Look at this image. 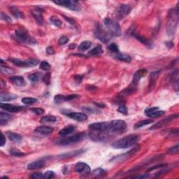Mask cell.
Masks as SVG:
<instances>
[{"label":"cell","instance_id":"obj_1","mask_svg":"<svg viewBox=\"0 0 179 179\" xmlns=\"http://www.w3.org/2000/svg\"><path fill=\"white\" fill-rule=\"evenodd\" d=\"M139 139V136L131 134V135L126 136L125 137L116 141L111 144L113 148L116 149H124V148H128L137 144Z\"/></svg>","mask_w":179,"mask_h":179},{"label":"cell","instance_id":"obj_2","mask_svg":"<svg viewBox=\"0 0 179 179\" xmlns=\"http://www.w3.org/2000/svg\"><path fill=\"white\" fill-rule=\"evenodd\" d=\"M178 23V9H172L169 11L166 23V32L170 36L174 34Z\"/></svg>","mask_w":179,"mask_h":179},{"label":"cell","instance_id":"obj_3","mask_svg":"<svg viewBox=\"0 0 179 179\" xmlns=\"http://www.w3.org/2000/svg\"><path fill=\"white\" fill-rule=\"evenodd\" d=\"M147 73V70L144 69H142L139 70L137 72L135 73V74L134 75V77H133L132 82L131 83L130 85L127 88L125 89L122 92L121 94L122 95H129V94H131L134 92V90L137 89V87L138 85L139 81L141 80L143 76H144Z\"/></svg>","mask_w":179,"mask_h":179},{"label":"cell","instance_id":"obj_4","mask_svg":"<svg viewBox=\"0 0 179 179\" xmlns=\"http://www.w3.org/2000/svg\"><path fill=\"white\" fill-rule=\"evenodd\" d=\"M104 23L106 27L107 31L112 36H118L121 34V29L120 25L114 20L107 18L104 19Z\"/></svg>","mask_w":179,"mask_h":179},{"label":"cell","instance_id":"obj_5","mask_svg":"<svg viewBox=\"0 0 179 179\" xmlns=\"http://www.w3.org/2000/svg\"><path fill=\"white\" fill-rule=\"evenodd\" d=\"M89 129L91 131H97V132L104 133L108 134H112L111 133V122H94L89 125Z\"/></svg>","mask_w":179,"mask_h":179},{"label":"cell","instance_id":"obj_6","mask_svg":"<svg viewBox=\"0 0 179 179\" xmlns=\"http://www.w3.org/2000/svg\"><path fill=\"white\" fill-rule=\"evenodd\" d=\"M16 34L17 39L21 42L26 43L28 44H36V41L34 39L29 35L27 30H24V28H20L16 30Z\"/></svg>","mask_w":179,"mask_h":179},{"label":"cell","instance_id":"obj_7","mask_svg":"<svg viewBox=\"0 0 179 179\" xmlns=\"http://www.w3.org/2000/svg\"><path fill=\"white\" fill-rule=\"evenodd\" d=\"M85 134L84 132H81L79 134H76L75 135L71 136V137H66V138L62 139L59 141L58 143L62 146H67V145L73 144V143H78L83 141V139L85 138Z\"/></svg>","mask_w":179,"mask_h":179},{"label":"cell","instance_id":"obj_8","mask_svg":"<svg viewBox=\"0 0 179 179\" xmlns=\"http://www.w3.org/2000/svg\"><path fill=\"white\" fill-rule=\"evenodd\" d=\"M94 35L97 39H99L103 43H108V41L111 40V36L109 32L103 28L100 24H98L96 27L95 30H94Z\"/></svg>","mask_w":179,"mask_h":179},{"label":"cell","instance_id":"obj_9","mask_svg":"<svg viewBox=\"0 0 179 179\" xmlns=\"http://www.w3.org/2000/svg\"><path fill=\"white\" fill-rule=\"evenodd\" d=\"M9 60L11 61L13 64H14L15 65L21 67H31L37 65L39 63V61L35 59L20 60V59H16V58H9Z\"/></svg>","mask_w":179,"mask_h":179},{"label":"cell","instance_id":"obj_10","mask_svg":"<svg viewBox=\"0 0 179 179\" xmlns=\"http://www.w3.org/2000/svg\"><path fill=\"white\" fill-rule=\"evenodd\" d=\"M53 3L57 5L64 7L65 8L69 9L75 11H79L81 10V7L76 1H69V0H56L53 1Z\"/></svg>","mask_w":179,"mask_h":179},{"label":"cell","instance_id":"obj_11","mask_svg":"<svg viewBox=\"0 0 179 179\" xmlns=\"http://www.w3.org/2000/svg\"><path fill=\"white\" fill-rule=\"evenodd\" d=\"M111 125L112 134H120L124 132L127 129V124L124 120H113L111 122Z\"/></svg>","mask_w":179,"mask_h":179},{"label":"cell","instance_id":"obj_12","mask_svg":"<svg viewBox=\"0 0 179 179\" xmlns=\"http://www.w3.org/2000/svg\"><path fill=\"white\" fill-rule=\"evenodd\" d=\"M178 117V114L171 115V116H168V117L164 118L163 120L157 122V123L155 124V125H153V126L151 127V128H150V129H158V128L162 127L164 126V125H165L166 124L169 123V122L172 121L174 119L177 118Z\"/></svg>","mask_w":179,"mask_h":179},{"label":"cell","instance_id":"obj_13","mask_svg":"<svg viewBox=\"0 0 179 179\" xmlns=\"http://www.w3.org/2000/svg\"><path fill=\"white\" fill-rule=\"evenodd\" d=\"M131 7L128 4H121L118 9L117 16L119 19H122L131 12Z\"/></svg>","mask_w":179,"mask_h":179},{"label":"cell","instance_id":"obj_14","mask_svg":"<svg viewBox=\"0 0 179 179\" xmlns=\"http://www.w3.org/2000/svg\"><path fill=\"white\" fill-rule=\"evenodd\" d=\"M79 97L78 94H69V95H62V94H57L54 97V100L55 103L61 104L65 102L73 100L76 98Z\"/></svg>","mask_w":179,"mask_h":179},{"label":"cell","instance_id":"obj_15","mask_svg":"<svg viewBox=\"0 0 179 179\" xmlns=\"http://www.w3.org/2000/svg\"><path fill=\"white\" fill-rule=\"evenodd\" d=\"M75 171L81 174H87L90 172V167L85 162H79L75 166Z\"/></svg>","mask_w":179,"mask_h":179},{"label":"cell","instance_id":"obj_16","mask_svg":"<svg viewBox=\"0 0 179 179\" xmlns=\"http://www.w3.org/2000/svg\"><path fill=\"white\" fill-rule=\"evenodd\" d=\"M67 116L69 117L70 118L73 119V120H76V121L79 122H83L88 119V116L85 114L83 113H76V112H70L67 114Z\"/></svg>","mask_w":179,"mask_h":179},{"label":"cell","instance_id":"obj_17","mask_svg":"<svg viewBox=\"0 0 179 179\" xmlns=\"http://www.w3.org/2000/svg\"><path fill=\"white\" fill-rule=\"evenodd\" d=\"M1 108L5 111H9L11 113L19 112L23 109V107L20 106H14V105L9 104L1 103Z\"/></svg>","mask_w":179,"mask_h":179},{"label":"cell","instance_id":"obj_18","mask_svg":"<svg viewBox=\"0 0 179 179\" xmlns=\"http://www.w3.org/2000/svg\"><path fill=\"white\" fill-rule=\"evenodd\" d=\"M42 13L43 10H41V9H35L33 11H32V14L34 19L36 20V21L37 22L38 24H43L44 22V19H43L42 17Z\"/></svg>","mask_w":179,"mask_h":179},{"label":"cell","instance_id":"obj_19","mask_svg":"<svg viewBox=\"0 0 179 179\" xmlns=\"http://www.w3.org/2000/svg\"><path fill=\"white\" fill-rule=\"evenodd\" d=\"M35 131L41 134V135L48 136L49 134H52V132L53 131V129L48 126H39L35 129Z\"/></svg>","mask_w":179,"mask_h":179},{"label":"cell","instance_id":"obj_20","mask_svg":"<svg viewBox=\"0 0 179 179\" xmlns=\"http://www.w3.org/2000/svg\"><path fill=\"white\" fill-rule=\"evenodd\" d=\"M159 74H160V71H153V72L151 73V76H150L149 85H148V90H149V91H151V90H153L154 88H155L156 81H157Z\"/></svg>","mask_w":179,"mask_h":179},{"label":"cell","instance_id":"obj_21","mask_svg":"<svg viewBox=\"0 0 179 179\" xmlns=\"http://www.w3.org/2000/svg\"><path fill=\"white\" fill-rule=\"evenodd\" d=\"M9 81L13 83L15 85L18 87L24 86L26 84L25 81L22 76H12L9 79Z\"/></svg>","mask_w":179,"mask_h":179},{"label":"cell","instance_id":"obj_22","mask_svg":"<svg viewBox=\"0 0 179 179\" xmlns=\"http://www.w3.org/2000/svg\"><path fill=\"white\" fill-rule=\"evenodd\" d=\"M45 165V162L43 160H37V161H34L33 162H31L27 165V169L30 170H33V169H41L44 167Z\"/></svg>","mask_w":179,"mask_h":179},{"label":"cell","instance_id":"obj_23","mask_svg":"<svg viewBox=\"0 0 179 179\" xmlns=\"http://www.w3.org/2000/svg\"><path fill=\"white\" fill-rule=\"evenodd\" d=\"M74 130H75L74 126H73V125H69V126L65 127H64L63 129H61V130L59 131V134L61 136H64V137H65V136H67V135H69V134H71L73 131H74Z\"/></svg>","mask_w":179,"mask_h":179},{"label":"cell","instance_id":"obj_24","mask_svg":"<svg viewBox=\"0 0 179 179\" xmlns=\"http://www.w3.org/2000/svg\"><path fill=\"white\" fill-rule=\"evenodd\" d=\"M7 134H8L9 139L14 143H20L22 141V138L20 134L14 132H8Z\"/></svg>","mask_w":179,"mask_h":179},{"label":"cell","instance_id":"obj_25","mask_svg":"<svg viewBox=\"0 0 179 179\" xmlns=\"http://www.w3.org/2000/svg\"><path fill=\"white\" fill-rule=\"evenodd\" d=\"M9 10H10L11 13L13 15L17 18H23L24 15L18 9V8L14 7V6H11L9 7Z\"/></svg>","mask_w":179,"mask_h":179},{"label":"cell","instance_id":"obj_26","mask_svg":"<svg viewBox=\"0 0 179 179\" xmlns=\"http://www.w3.org/2000/svg\"><path fill=\"white\" fill-rule=\"evenodd\" d=\"M134 36H135L136 39H137V40L140 41V42H141L142 44H144V45L146 46L147 47H148V48H151V47H152V45H153L152 41H149L148 39H146L145 37H143V36H140V35L137 34H134Z\"/></svg>","mask_w":179,"mask_h":179},{"label":"cell","instance_id":"obj_27","mask_svg":"<svg viewBox=\"0 0 179 179\" xmlns=\"http://www.w3.org/2000/svg\"><path fill=\"white\" fill-rule=\"evenodd\" d=\"M12 116H11L10 114H7V113L4 112V111H1V114H0V123H1V125H6L8 122V120L11 119Z\"/></svg>","mask_w":179,"mask_h":179},{"label":"cell","instance_id":"obj_28","mask_svg":"<svg viewBox=\"0 0 179 179\" xmlns=\"http://www.w3.org/2000/svg\"><path fill=\"white\" fill-rule=\"evenodd\" d=\"M103 53V48L100 45H98L97 46H96L95 48H94L93 49H92L91 50H90L88 52V55H99L102 54Z\"/></svg>","mask_w":179,"mask_h":179},{"label":"cell","instance_id":"obj_29","mask_svg":"<svg viewBox=\"0 0 179 179\" xmlns=\"http://www.w3.org/2000/svg\"><path fill=\"white\" fill-rule=\"evenodd\" d=\"M116 58L118 59V60L125 62H130L131 60V58L129 55L122 54V53H118L116 55Z\"/></svg>","mask_w":179,"mask_h":179},{"label":"cell","instance_id":"obj_30","mask_svg":"<svg viewBox=\"0 0 179 179\" xmlns=\"http://www.w3.org/2000/svg\"><path fill=\"white\" fill-rule=\"evenodd\" d=\"M17 97L14 94H6V93H1V95H0V99H1V102H9V101L13 100V99H16Z\"/></svg>","mask_w":179,"mask_h":179},{"label":"cell","instance_id":"obj_31","mask_svg":"<svg viewBox=\"0 0 179 179\" xmlns=\"http://www.w3.org/2000/svg\"><path fill=\"white\" fill-rule=\"evenodd\" d=\"M91 44H92V43L89 41H83L81 44L79 45V50H81V51H85V50H88V49H89L90 48Z\"/></svg>","mask_w":179,"mask_h":179},{"label":"cell","instance_id":"obj_32","mask_svg":"<svg viewBox=\"0 0 179 179\" xmlns=\"http://www.w3.org/2000/svg\"><path fill=\"white\" fill-rule=\"evenodd\" d=\"M153 121L152 120H143L140 122H138L137 123H136V125H134V127L135 128V129H138V128L146 126V125H150V124L153 123Z\"/></svg>","mask_w":179,"mask_h":179},{"label":"cell","instance_id":"obj_33","mask_svg":"<svg viewBox=\"0 0 179 179\" xmlns=\"http://www.w3.org/2000/svg\"><path fill=\"white\" fill-rule=\"evenodd\" d=\"M57 121V118L55 116H46L41 118V122L46 123V122H55Z\"/></svg>","mask_w":179,"mask_h":179},{"label":"cell","instance_id":"obj_34","mask_svg":"<svg viewBox=\"0 0 179 179\" xmlns=\"http://www.w3.org/2000/svg\"><path fill=\"white\" fill-rule=\"evenodd\" d=\"M37 102V99L32 97H24L22 99V102L24 104L31 105Z\"/></svg>","mask_w":179,"mask_h":179},{"label":"cell","instance_id":"obj_35","mask_svg":"<svg viewBox=\"0 0 179 179\" xmlns=\"http://www.w3.org/2000/svg\"><path fill=\"white\" fill-rule=\"evenodd\" d=\"M1 73L7 75L13 74L15 73V70L9 67H3V66H1Z\"/></svg>","mask_w":179,"mask_h":179},{"label":"cell","instance_id":"obj_36","mask_svg":"<svg viewBox=\"0 0 179 179\" xmlns=\"http://www.w3.org/2000/svg\"><path fill=\"white\" fill-rule=\"evenodd\" d=\"M164 114V111H160V110H157V111H153V112L151 113V114L146 115L147 116H148L149 118H157L160 117V116H162Z\"/></svg>","mask_w":179,"mask_h":179},{"label":"cell","instance_id":"obj_37","mask_svg":"<svg viewBox=\"0 0 179 179\" xmlns=\"http://www.w3.org/2000/svg\"><path fill=\"white\" fill-rule=\"evenodd\" d=\"M50 21L52 24H54L56 27H61V25H62V22H61L60 20L55 16H52L50 18Z\"/></svg>","mask_w":179,"mask_h":179},{"label":"cell","instance_id":"obj_38","mask_svg":"<svg viewBox=\"0 0 179 179\" xmlns=\"http://www.w3.org/2000/svg\"><path fill=\"white\" fill-rule=\"evenodd\" d=\"M179 151V146L178 144L176 145V146H172L171 148L168 149L167 153L168 154H170V155H176V154L178 153Z\"/></svg>","mask_w":179,"mask_h":179},{"label":"cell","instance_id":"obj_39","mask_svg":"<svg viewBox=\"0 0 179 179\" xmlns=\"http://www.w3.org/2000/svg\"><path fill=\"white\" fill-rule=\"evenodd\" d=\"M41 76V73H33V74H31L29 76V79H30V81H32V83L37 82L39 81V78Z\"/></svg>","mask_w":179,"mask_h":179},{"label":"cell","instance_id":"obj_40","mask_svg":"<svg viewBox=\"0 0 179 179\" xmlns=\"http://www.w3.org/2000/svg\"><path fill=\"white\" fill-rule=\"evenodd\" d=\"M42 80H43V81L45 83V84H46L47 85H50V80H51V73H50V72L46 73V74L43 76Z\"/></svg>","mask_w":179,"mask_h":179},{"label":"cell","instance_id":"obj_41","mask_svg":"<svg viewBox=\"0 0 179 179\" xmlns=\"http://www.w3.org/2000/svg\"><path fill=\"white\" fill-rule=\"evenodd\" d=\"M105 173H106V171L104 170L103 169H102V168H97V169H94L93 171L92 174L95 176H100L104 175Z\"/></svg>","mask_w":179,"mask_h":179},{"label":"cell","instance_id":"obj_42","mask_svg":"<svg viewBox=\"0 0 179 179\" xmlns=\"http://www.w3.org/2000/svg\"><path fill=\"white\" fill-rule=\"evenodd\" d=\"M40 68L41 69L44 70V71H49V70L51 69L50 65L48 63V62L46 61H43L41 62L40 64Z\"/></svg>","mask_w":179,"mask_h":179},{"label":"cell","instance_id":"obj_43","mask_svg":"<svg viewBox=\"0 0 179 179\" xmlns=\"http://www.w3.org/2000/svg\"><path fill=\"white\" fill-rule=\"evenodd\" d=\"M10 153L11 155H14V156H17V157H22V156L25 155V154L23 153L20 152V151L16 149H12L10 151Z\"/></svg>","mask_w":179,"mask_h":179},{"label":"cell","instance_id":"obj_44","mask_svg":"<svg viewBox=\"0 0 179 179\" xmlns=\"http://www.w3.org/2000/svg\"><path fill=\"white\" fill-rule=\"evenodd\" d=\"M108 49L113 53H118L119 51L118 46L115 43H112V44H110L109 46H108Z\"/></svg>","mask_w":179,"mask_h":179},{"label":"cell","instance_id":"obj_45","mask_svg":"<svg viewBox=\"0 0 179 179\" xmlns=\"http://www.w3.org/2000/svg\"><path fill=\"white\" fill-rule=\"evenodd\" d=\"M118 111L124 115L127 114V108L125 106V104H121L120 105L119 108H118Z\"/></svg>","mask_w":179,"mask_h":179},{"label":"cell","instance_id":"obj_46","mask_svg":"<svg viewBox=\"0 0 179 179\" xmlns=\"http://www.w3.org/2000/svg\"><path fill=\"white\" fill-rule=\"evenodd\" d=\"M68 41H69L68 37H67L66 36H62V37L59 38V41H58V44H59V45H60V46L65 45V44H67Z\"/></svg>","mask_w":179,"mask_h":179},{"label":"cell","instance_id":"obj_47","mask_svg":"<svg viewBox=\"0 0 179 179\" xmlns=\"http://www.w3.org/2000/svg\"><path fill=\"white\" fill-rule=\"evenodd\" d=\"M166 166H167V164H160L155 165V166H152V167L149 168V169H148V171H153V170H155V169H161V168L165 167Z\"/></svg>","mask_w":179,"mask_h":179},{"label":"cell","instance_id":"obj_48","mask_svg":"<svg viewBox=\"0 0 179 179\" xmlns=\"http://www.w3.org/2000/svg\"><path fill=\"white\" fill-rule=\"evenodd\" d=\"M171 80L173 81L174 83H175L176 85L178 86V71H176V72L174 73L173 74L172 78H171Z\"/></svg>","mask_w":179,"mask_h":179},{"label":"cell","instance_id":"obj_49","mask_svg":"<svg viewBox=\"0 0 179 179\" xmlns=\"http://www.w3.org/2000/svg\"><path fill=\"white\" fill-rule=\"evenodd\" d=\"M54 177V172L52 171H48L44 174V178L50 179Z\"/></svg>","mask_w":179,"mask_h":179},{"label":"cell","instance_id":"obj_50","mask_svg":"<svg viewBox=\"0 0 179 179\" xmlns=\"http://www.w3.org/2000/svg\"><path fill=\"white\" fill-rule=\"evenodd\" d=\"M30 110H31L33 113H34V114L37 115H41L44 113V110L40 108H32Z\"/></svg>","mask_w":179,"mask_h":179},{"label":"cell","instance_id":"obj_51","mask_svg":"<svg viewBox=\"0 0 179 179\" xmlns=\"http://www.w3.org/2000/svg\"><path fill=\"white\" fill-rule=\"evenodd\" d=\"M30 178L34 179L44 178V174H41V173H34V174H32V175L30 176Z\"/></svg>","mask_w":179,"mask_h":179},{"label":"cell","instance_id":"obj_52","mask_svg":"<svg viewBox=\"0 0 179 179\" xmlns=\"http://www.w3.org/2000/svg\"><path fill=\"white\" fill-rule=\"evenodd\" d=\"M80 153H81L80 151H73V152H71V153H68V154H65V155H62V157H65H65H74V156L79 155V154Z\"/></svg>","mask_w":179,"mask_h":179},{"label":"cell","instance_id":"obj_53","mask_svg":"<svg viewBox=\"0 0 179 179\" xmlns=\"http://www.w3.org/2000/svg\"><path fill=\"white\" fill-rule=\"evenodd\" d=\"M1 19L4 20H5L6 22H12V20L11 19L10 17H9L7 15L4 14V13H1Z\"/></svg>","mask_w":179,"mask_h":179},{"label":"cell","instance_id":"obj_54","mask_svg":"<svg viewBox=\"0 0 179 179\" xmlns=\"http://www.w3.org/2000/svg\"><path fill=\"white\" fill-rule=\"evenodd\" d=\"M159 108L158 107H152V108H147V109L145 111V114H146V115L151 114V113L153 112V111H157V110H158Z\"/></svg>","mask_w":179,"mask_h":179},{"label":"cell","instance_id":"obj_55","mask_svg":"<svg viewBox=\"0 0 179 179\" xmlns=\"http://www.w3.org/2000/svg\"><path fill=\"white\" fill-rule=\"evenodd\" d=\"M83 79V76H81V75H76V76H74V80L77 83H81Z\"/></svg>","mask_w":179,"mask_h":179},{"label":"cell","instance_id":"obj_56","mask_svg":"<svg viewBox=\"0 0 179 179\" xmlns=\"http://www.w3.org/2000/svg\"><path fill=\"white\" fill-rule=\"evenodd\" d=\"M46 53H48V55H53L55 53L54 49L52 46H48V48H46Z\"/></svg>","mask_w":179,"mask_h":179},{"label":"cell","instance_id":"obj_57","mask_svg":"<svg viewBox=\"0 0 179 179\" xmlns=\"http://www.w3.org/2000/svg\"><path fill=\"white\" fill-rule=\"evenodd\" d=\"M148 175L147 174H143V175H137V176H131L130 178H148Z\"/></svg>","mask_w":179,"mask_h":179},{"label":"cell","instance_id":"obj_58","mask_svg":"<svg viewBox=\"0 0 179 179\" xmlns=\"http://www.w3.org/2000/svg\"><path fill=\"white\" fill-rule=\"evenodd\" d=\"M5 143H6V137H4V134H1V143H0V145H1V146H4Z\"/></svg>","mask_w":179,"mask_h":179},{"label":"cell","instance_id":"obj_59","mask_svg":"<svg viewBox=\"0 0 179 179\" xmlns=\"http://www.w3.org/2000/svg\"><path fill=\"white\" fill-rule=\"evenodd\" d=\"M166 44H167V45H166V46H167L168 48H173V47H174V44H173L171 41H168V42L166 43Z\"/></svg>","mask_w":179,"mask_h":179},{"label":"cell","instance_id":"obj_60","mask_svg":"<svg viewBox=\"0 0 179 179\" xmlns=\"http://www.w3.org/2000/svg\"><path fill=\"white\" fill-rule=\"evenodd\" d=\"M75 48H76V44H71V45L69 46V48L70 49H74Z\"/></svg>","mask_w":179,"mask_h":179}]
</instances>
